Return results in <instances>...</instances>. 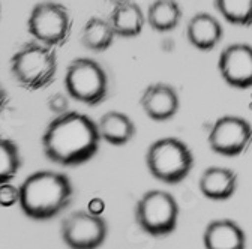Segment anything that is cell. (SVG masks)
<instances>
[{
  "instance_id": "obj_1",
  "label": "cell",
  "mask_w": 252,
  "mask_h": 249,
  "mask_svg": "<svg viewBox=\"0 0 252 249\" xmlns=\"http://www.w3.org/2000/svg\"><path fill=\"white\" fill-rule=\"evenodd\" d=\"M99 143L98 124L77 111L59 114L42 134L45 156L62 167H77L90 161L96 155Z\"/></svg>"
},
{
  "instance_id": "obj_2",
  "label": "cell",
  "mask_w": 252,
  "mask_h": 249,
  "mask_svg": "<svg viewBox=\"0 0 252 249\" xmlns=\"http://www.w3.org/2000/svg\"><path fill=\"white\" fill-rule=\"evenodd\" d=\"M18 189V204L23 213L33 221L53 219L71 204L74 197L71 179L51 170L30 174Z\"/></svg>"
},
{
  "instance_id": "obj_3",
  "label": "cell",
  "mask_w": 252,
  "mask_h": 249,
  "mask_svg": "<svg viewBox=\"0 0 252 249\" xmlns=\"http://www.w3.org/2000/svg\"><path fill=\"white\" fill-rule=\"evenodd\" d=\"M11 72L15 81L27 90L45 89L56 78L57 54L53 47L29 42L12 56Z\"/></svg>"
},
{
  "instance_id": "obj_4",
  "label": "cell",
  "mask_w": 252,
  "mask_h": 249,
  "mask_svg": "<svg viewBox=\"0 0 252 249\" xmlns=\"http://www.w3.org/2000/svg\"><path fill=\"white\" fill-rule=\"evenodd\" d=\"M146 165L156 180L167 185H177L191 173L194 167V155L182 140L167 137L156 140L147 149Z\"/></svg>"
},
{
  "instance_id": "obj_5",
  "label": "cell",
  "mask_w": 252,
  "mask_h": 249,
  "mask_svg": "<svg viewBox=\"0 0 252 249\" xmlns=\"http://www.w3.org/2000/svg\"><path fill=\"white\" fill-rule=\"evenodd\" d=\"M135 221L149 236L164 237L176 231L179 222L177 200L167 191H147L135 204Z\"/></svg>"
},
{
  "instance_id": "obj_6",
  "label": "cell",
  "mask_w": 252,
  "mask_h": 249,
  "mask_svg": "<svg viewBox=\"0 0 252 249\" xmlns=\"http://www.w3.org/2000/svg\"><path fill=\"white\" fill-rule=\"evenodd\" d=\"M65 87L72 99L86 105H99L108 95V77L96 60L80 57L66 69Z\"/></svg>"
},
{
  "instance_id": "obj_7",
  "label": "cell",
  "mask_w": 252,
  "mask_h": 249,
  "mask_svg": "<svg viewBox=\"0 0 252 249\" xmlns=\"http://www.w3.org/2000/svg\"><path fill=\"white\" fill-rule=\"evenodd\" d=\"M27 30L38 42L53 48L60 47L71 36L72 21L69 11L59 2H39L29 15Z\"/></svg>"
},
{
  "instance_id": "obj_8",
  "label": "cell",
  "mask_w": 252,
  "mask_h": 249,
  "mask_svg": "<svg viewBox=\"0 0 252 249\" xmlns=\"http://www.w3.org/2000/svg\"><path fill=\"white\" fill-rule=\"evenodd\" d=\"M60 236L69 249H99L108 236V225L98 213L77 210L62 219Z\"/></svg>"
},
{
  "instance_id": "obj_9",
  "label": "cell",
  "mask_w": 252,
  "mask_h": 249,
  "mask_svg": "<svg viewBox=\"0 0 252 249\" xmlns=\"http://www.w3.org/2000/svg\"><path fill=\"white\" fill-rule=\"evenodd\" d=\"M207 141L215 153L234 158L249 147L252 141V126L243 117L222 116L213 123Z\"/></svg>"
},
{
  "instance_id": "obj_10",
  "label": "cell",
  "mask_w": 252,
  "mask_h": 249,
  "mask_svg": "<svg viewBox=\"0 0 252 249\" xmlns=\"http://www.w3.org/2000/svg\"><path fill=\"white\" fill-rule=\"evenodd\" d=\"M218 69L228 86L236 89L252 87V45H228L219 56Z\"/></svg>"
},
{
  "instance_id": "obj_11",
  "label": "cell",
  "mask_w": 252,
  "mask_h": 249,
  "mask_svg": "<svg viewBox=\"0 0 252 249\" xmlns=\"http://www.w3.org/2000/svg\"><path fill=\"white\" fill-rule=\"evenodd\" d=\"M140 102L147 117L155 122H167L173 119L180 107L177 90L165 83H155L147 86Z\"/></svg>"
},
{
  "instance_id": "obj_12",
  "label": "cell",
  "mask_w": 252,
  "mask_h": 249,
  "mask_svg": "<svg viewBox=\"0 0 252 249\" xmlns=\"http://www.w3.org/2000/svg\"><path fill=\"white\" fill-rule=\"evenodd\" d=\"M224 36L219 20L207 12H198L186 26V38L192 47L201 51L213 50Z\"/></svg>"
},
{
  "instance_id": "obj_13",
  "label": "cell",
  "mask_w": 252,
  "mask_h": 249,
  "mask_svg": "<svg viewBox=\"0 0 252 249\" xmlns=\"http://www.w3.org/2000/svg\"><path fill=\"white\" fill-rule=\"evenodd\" d=\"M203 243L206 249H246V234L231 219H216L207 224Z\"/></svg>"
},
{
  "instance_id": "obj_14",
  "label": "cell",
  "mask_w": 252,
  "mask_h": 249,
  "mask_svg": "<svg viewBox=\"0 0 252 249\" xmlns=\"http://www.w3.org/2000/svg\"><path fill=\"white\" fill-rule=\"evenodd\" d=\"M237 174L227 167H209L200 177L201 194L213 201H225L237 191Z\"/></svg>"
},
{
  "instance_id": "obj_15",
  "label": "cell",
  "mask_w": 252,
  "mask_h": 249,
  "mask_svg": "<svg viewBox=\"0 0 252 249\" xmlns=\"http://www.w3.org/2000/svg\"><path fill=\"white\" fill-rule=\"evenodd\" d=\"M96 124L101 140L111 146H123L129 143L135 135V124L132 119L120 111L105 113Z\"/></svg>"
},
{
  "instance_id": "obj_16",
  "label": "cell",
  "mask_w": 252,
  "mask_h": 249,
  "mask_svg": "<svg viewBox=\"0 0 252 249\" xmlns=\"http://www.w3.org/2000/svg\"><path fill=\"white\" fill-rule=\"evenodd\" d=\"M114 35L120 38H134L143 32L146 15L135 2H128L114 6L108 18Z\"/></svg>"
},
{
  "instance_id": "obj_17",
  "label": "cell",
  "mask_w": 252,
  "mask_h": 249,
  "mask_svg": "<svg viewBox=\"0 0 252 249\" xmlns=\"http://www.w3.org/2000/svg\"><path fill=\"white\" fill-rule=\"evenodd\" d=\"M180 20L182 8L176 0H155L146 14V21L156 32H171Z\"/></svg>"
},
{
  "instance_id": "obj_18",
  "label": "cell",
  "mask_w": 252,
  "mask_h": 249,
  "mask_svg": "<svg viewBox=\"0 0 252 249\" xmlns=\"http://www.w3.org/2000/svg\"><path fill=\"white\" fill-rule=\"evenodd\" d=\"M114 36V30L108 20L93 17L83 27L81 42L87 50L99 53L111 47Z\"/></svg>"
},
{
  "instance_id": "obj_19",
  "label": "cell",
  "mask_w": 252,
  "mask_h": 249,
  "mask_svg": "<svg viewBox=\"0 0 252 249\" xmlns=\"http://www.w3.org/2000/svg\"><path fill=\"white\" fill-rule=\"evenodd\" d=\"M215 8L234 26H252V0H215Z\"/></svg>"
},
{
  "instance_id": "obj_20",
  "label": "cell",
  "mask_w": 252,
  "mask_h": 249,
  "mask_svg": "<svg viewBox=\"0 0 252 249\" xmlns=\"http://www.w3.org/2000/svg\"><path fill=\"white\" fill-rule=\"evenodd\" d=\"M21 168V155L18 146L0 135V183L11 182Z\"/></svg>"
},
{
  "instance_id": "obj_21",
  "label": "cell",
  "mask_w": 252,
  "mask_h": 249,
  "mask_svg": "<svg viewBox=\"0 0 252 249\" xmlns=\"http://www.w3.org/2000/svg\"><path fill=\"white\" fill-rule=\"evenodd\" d=\"M20 189L11 182L0 183V207H12L18 204Z\"/></svg>"
},
{
  "instance_id": "obj_22",
  "label": "cell",
  "mask_w": 252,
  "mask_h": 249,
  "mask_svg": "<svg viewBox=\"0 0 252 249\" xmlns=\"http://www.w3.org/2000/svg\"><path fill=\"white\" fill-rule=\"evenodd\" d=\"M48 107L53 113L56 114H63L68 111V107H69V102H68V98L66 95H63V93H56L53 95L48 101Z\"/></svg>"
},
{
  "instance_id": "obj_23",
  "label": "cell",
  "mask_w": 252,
  "mask_h": 249,
  "mask_svg": "<svg viewBox=\"0 0 252 249\" xmlns=\"http://www.w3.org/2000/svg\"><path fill=\"white\" fill-rule=\"evenodd\" d=\"M8 102H9L8 92H6V90L3 89V86H2V84H0V114L3 113V110L6 108Z\"/></svg>"
},
{
  "instance_id": "obj_24",
  "label": "cell",
  "mask_w": 252,
  "mask_h": 249,
  "mask_svg": "<svg viewBox=\"0 0 252 249\" xmlns=\"http://www.w3.org/2000/svg\"><path fill=\"white\" fill-rule=\"evenodd\" d=\"M110 2L113 6H117V5H123V3H128V2H134V0H107Z\"/></svg>"
},
{
  "instance_id": "obj_25",
  "label": "cell",
  "mask_w": 252,
  "mask_h": 249,
  "mask_svg": "<svg viewBox=\"0 0 252 249\" xmlns=\"http://www.w3.org/2000/svg\"><path fill=\"white\" fill-rule=\"evenodd\" d=\"M0 17H2V6H0Z\"/></svg>"
}]
</instances>
